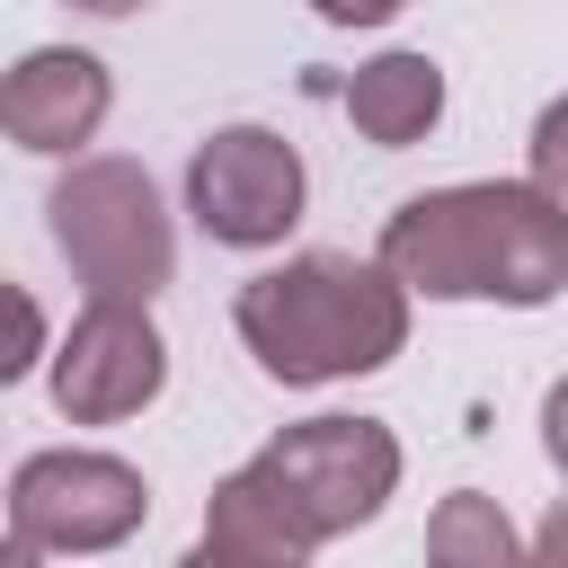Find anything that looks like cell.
Listing matches in <instances>:
<instances>
[{
    "label": "cell",
    "mask_w": 568,
    "mask_h": 568,
    "mask_svg": "<svg viewBox=\"0 0 568 568\" xmlns=\"http://www.w3.org/2000/svg\"><path fill=\"white\" fill-rule=\"evenodd\" d=\"M408 293L426 302H506L541 311L568 284V204L532 178H479V186H426L382 222L373 248Z\"/></svg>",
    "instance_id": "1"
},
{
    "label": "cell",
    "mask_w": 568,
    "mask_h": 568,
    "mask_svg": "<svg viewBox=\"0 0 568 568\" xmlns=\"http://www.w3.org/2000/svg\"><path fill=\"white\" fill-rule=\"evenodd\" d=\"M408 284L382 257H346V248H302L266 275L240 284L231 328L257 355L266 382L284 390H320L346 373H382L408 346Z\"/></svg>",
    "instance_id": "2"
},
{
    "label": "cell",
    "mask_w": 568,
    "mask_h": 568,
    "mask_svg": "<svg viewBox=\"0 0 568 568\" xmlns=\"http://www.w3.org/2000/svg\"><path fill=\"white\" fill-rule=\"evenodd\" d=\"M44 213H53V248L89 284V302L151 311V293L178 275V231H169V204L142 160H71L44 195Z\"/></svg>",
    "instance_id": "3"
},
{
    "label": "cell",
    "mask_w": 568,
    "mask_h": 568,
    "mask_svg": "<svg viewBox=\"0 0 568 568\" xmlns=\"http://www.w3.org/2000/svg\"><path fill=\"white\" fill-rule=\"evenodd\" d=\"M142 515H151V479L115 453L53 444L9 470V541L44 550V559H98V550L133 541Z\"/></svg>",
    "instance_id": "4"
},
{
    "label": "cell",
    "mask_w": 568,
    "mask_h": 568,
    "mask_svg": "<svg viewBox=\"0 0 568 568\" xmlns=\"http://www.w3.org/2000/svg\"><path fill=\"white\" fill-rule=\"evenodd\" d=\"M302 195H311L302 151L266 124H222L186 160V213L213 248H275L302 222Z\"/></svg>",
    "instance_id": "5"
},
{
    "label": "cell",
    "mask_w": 568,
    "mask_h": 568,
    "mask_svg": "<svg viewBox=\"0 0 568 568\" xmlns=\"http://www.w3.org/2000/svg\"><path fill=\"white\" fill-rule=\"evenodd\" d=\"M257 462L293 488V506L311 515L320 541L373 524V515L390 506V488H399V435H390L382 417H302V426H284Z\"/></svg>",
    "instance_id": "6"
},
{
    "label": "cell",
    "mask_w": 568,
    "mask_h": 568,
    "mask_svg": "<svg viewBox=\"0 0 568 568\" xmlns=\"http://www.w3.org/2000/svg\"><path fill=\"white\" fill-rule=\"evenodd\" d=\"M169 382V337L151 328L142 302H89L62 346H53V408L71 426H115L142 417Z\"/></svg>",
    "instance_id": "7"
},
{
    "label": "cell",
    "mask_w": 568,
    "mask_h": 568,
    "mask_svg": "<svg viewBox=\"0 0 568 568\" xmlns=\"http://www.w3.org/2000/svg\"><path fill=\"white\" fill-rule=\"evenodd\" d=\"M106 106H115V80H106V62L80 53V44H36V53L9 71V89H0L9 142H18V151H44V160H71L80 142H98Z\"/></svg>",
    "instance_id": "8"
},
{
    "label": "cell",
    "mask_w": 568,
    "mask_h": 568,
    "mask_svg": "<svg viewBox=\"0 0 568 568\" xmlns=\"http://www.w3.org/2000/svg\"><path fill=\"white\" fill-rule=\"evenodd\" d=\"M204 541H213L222 559H240V568H311V550H320L311 515L293 506V488H284L266 462H240L231 479H213V497H204Z\"/></svg>",
    "instance_id": "9"
},
{
    "label": "cell",
    "mask_w": 568,
    "mask_h": 568,
    "mask_svg": "<svg viewBox=\"0 0 568 568\" xmlns=\"http://www.w3.org/2000/svg\"><path fill=\"white\" fill-rule=\"evenodd\" d=\"M346 124H355L373 151L426 142V133L444 124V62H435V53H408V44L355 62V80H346Z\"/></svg>",
    "instance_id": "10"
},
{
    "label": "cell",
    "mask_w": 568,
    "mask_h": 568,
    "mask_svg": "<svg viewBox=\"0 0 568 568\" xmlns=\"http://www.w3.org/2000/svg\"><path fill=\"white\" fill-rule=\"evenodd\" d=\"M524 532L506 524V506L497 497H479V488H453L435 515H426V568H524Z\"/></svg>",
    "instance_id": "11"
},
{
    "label": "cell",
    "mask_w": 568,
    "mask_h": 568,
    "mask_svg": "<svg viewBox=\"0 0 568 568\" xmlns=\"http://www.w3.org/2000/svg\"><path fill=\"white\" fill-rule=\"evenodd\" d=\"M524 160H532V186L568 204V98H550V106L532 115V142H524Z\"/></svg>",
    "instance_id": "12"
},
{
    "label": "cell",
    "mask_w": 568,
    "mask_h": 568,
    "mask_svg": "<svg viewBox=\"0 0 568 568\" xmlns=\"http://www.w3.org/2000/svg\"><path fill=\"white\" fill-rule=\"evenodd\" d=\"M541 453H550V470L568 479V373L541 390Z\"/></svg>",
    "instance_id": "13"
},
{
    "label": "cell",
    "mask_w": 568,
    "mask_h": 568,
    "mask_svg": "<svg viewBox=\"0 0 568 568\" xmlns=\"http://www.w3.org/2000/svg\"><path fill=\"white\" fill-rule=\"evenodd\" d=\"M311 9H320L328 27H390L408 0H311Z\"/></svg>",
    "instance_id": "14"
},
{
    "label": "cell",
    "mask_w": 568,
    "mask_h": 568,
    "mask_svg": "<svg viewBox=\"0 0 568 568\" xmlns=\"http://www.w3.org/2000/svg\"><path fill=\"white\" fill-rule=\"evenodd\" d=\"M524 568H568V497L541 515V532H532V550H524Z\"/></svg>",
    "instance_id": "15"
},
{
    "label": "cell",
    "mask_w": 568,
    "mask_h": 568,
    "mask_svg": "<svg viewBox=\"0 0 568 568\" xmlns=\"http://www.w3.org/2000/svg\"><path fill=\"white\" fill-rule=\"evenodd\" d=\"M36 337H44V320H36V302L18 293V355H9L0 373H27V364H36Z\"/></svg>",
    "instance_id": "16"
},
{
    "label": "cell",
    "mask_w": 568,
    "mask_h": 568,
    "mask_svg": "<svg viewBox=\"0 0 568 568\" xmlns=\"http://www.w3.org/2000/svg\"><path fill=\"white\" fill-rule=\"evenodd\" d=\"M62 9H89V18H133L142 0H62Z\"/></svg>",
    "instance_id": "17"
},
{
    "label": "cell",
    "mask_w": 568,
    "mask_h": 568,
    "mask_svg": "<svg viewBox=\"0 0 568 568\" xmlns=\"http://www.w3.org/2000/svg\"><path fill=\"white\" fill-rule=\"evenodd\" d=\"M178 568H240V559H222V550H213V541H195V550H186V559H178Z\"/></svg>",
    "instance_id": "18"
}]
</instances>
